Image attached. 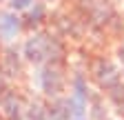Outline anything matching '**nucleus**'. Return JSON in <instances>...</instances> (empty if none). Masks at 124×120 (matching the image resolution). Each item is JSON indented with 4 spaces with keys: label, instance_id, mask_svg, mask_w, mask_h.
<instances>
[{
    "label": "nucleus",
    "instance_id": "obj_1",
    "mask_svg": "<svg viewBox=\"0 0 124 120\" xmlns=\"http://www.w3.org/2000/svg\"><path fill=\"white\" fill-rule=\"evenodd\" d=\"M67 53V44L58 34L51 31H31V36L22 44V56L27 62H33L38 67L51 65V62H62Z\"/></svg>",
    "mask_w": 124,
    "mask_h": 120
},
{
    "label": "nucleus",
    "instance_id": "obj_2",
    "mask_svg": "<svg viewBox=\"0 0 124 120\" xmlns=\"http://www.w3.org/2000/svg\"><path fill=\"white\" fill-rule=\"evenodd\" d=\"M38 87L46 98H58L62 96L67 87V73L62 69V62H51V65H42L38 71Z\"/></svg>",
    "mask_w": 124,
    "mask_h": 120
},
{
    "label": "nucleus",
    "instance_id": "obj_3",
    "mask_svg": "<svg viewBox=\"0 0 124 120\" xmlns=\"http://www.w3.org/2000/svg\"><path fill=\"white\" fill-rule=\"evenodd\" d=\"M24 31L20 13L11 9H0V44H11Z\"/></svg>",
    "mask_w": 124,
    "mask_h": 120
},
{
    "label": "nucleus",
    "instance_id": "obj_4",
    "mask_svg": "<svg viewBox=\"0 0 124 120\" xmlns=\"http://www.w3.org/2000/svg\"><path fill=\"white\" fill-rule=\"evenodd\" d=\"M27 100L16 91V89H2L0 91V111L5 120H22Z\"/></svg>",
    "mask_w": 124,
    "mask_h": 120
},
{
    "label": "nucleus",
    "instance_id": "obj_5",
    "mask_svg": "<svg viewBox=\"0 0 124 120\" xmlns=\"http://www.w3.org/2000/svg\"><path fill=\"white\" fill-rule=\"evenodd\" d=\"M20 18H22V27L24 29L38 31V29H42L44 22L49 20V7H46L44 2H40V0H36L29 9H24L20 13Z\"/></svg>",
    "mask_w": 124,
    "mask_h": 120
},
{
    "label": "nucleus",
    "instance_id": "obj_6",
    "mask_svg": "<svg viewBox=\"0 0 124 120\" xmlns=\"http://www.w3.org/2000/svg\"><path fill=\"white\" fill-rule=\"evenodd\" d=\"M22 53H18L13 47H7L0 56V76L7 80H18L22 76Z\"/></svg>",
    "mask_w": 124,
    "mask_h": 120
},
{
    "label": "nucleus",
    "instance_id": "obj_7",
    "mask_svg": "<svg viewBox=\"0 0 124 120\" xmlns=\"http://www.w3.org/2000/svg\"><path fill=\"white\" fill-rule=\"evenodd\" d=\"M22 120H46V102H42L38 98L29 100L27 107H24Z\"/></svg>",
    "mask_w": 124,
    "mask_h": 120
},
{
    "label": "nucleus",
    "instance_id": "obj_8",
    "mask_svg": "<svg viewBox=\"0 0 124 120\" xmlns=\"http://www.w3.org/2000/svg\"><path fill=\"white\" fill-rule=\"evenodd\" d=\"M36 0H7V9L16 11V13H22L24 9H29Z\"/></svg>",
    "mask_w": 124,
    "mask_h": 120
},
{
    "label": "nucleus",
    "instance_id": "obj_9",
    "mask_svg": "<svg viewBox=\"0 0 124 120\" xmlns=\"http://www.w3.org/2000/svg\"><path fill=\"white\" fill-rule=\"evenodd\" d=\"M40 2H44V5H49V2H55V0H40Z\"/></svg>",
    "mask_w": 124,
    "mask_h": 120
},
{
    "label": "nucleus",
    "instance_id": "obj_10",
    "mask_svg": "<svg viewBox=\"0 0 124 120\" xmlns=\"http://www.w3.org/2000/svg\"><path fill=\"white\" fill-rule=\"evenodd\" d=\"M0 91H2V76H0Z\"/></svg>",
    "mask_w": 124,
    "mask_h": 120
},
{
    "label": "nucleus",
    "instance_id": "obj_11",
    "mask_svg": "<svg viewBox=\"0 0 124 120\" xmlns=\"http://www.w3.org/2000/svg\"><path fill=\"white\" fill-rule=\"evenodd\" d=\"M73 120H86V118H73Z\"/></svg>",
    "mask_w": 124,
    "mask_h": 120
}]
</instances>
